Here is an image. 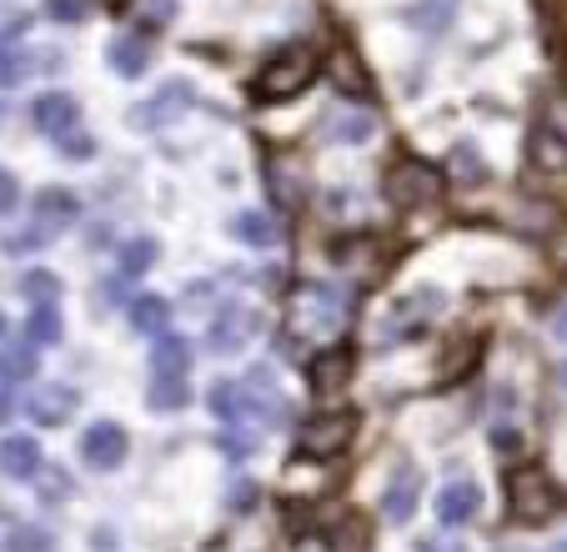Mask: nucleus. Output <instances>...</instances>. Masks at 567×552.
Instances as JSON below:
<instances>
[{"label": "nucleus", "mask_w": 567, "mask_h": 552, "mask_svg": "<svg viewBox=\"0 0 567 552\" xmlns=\"http://www.w3.org/2000/svg\"><path fill=\"white\" fill-rule=\"evenodd\" d=\"M347 317H352V297H347L342 287H317V282L297 287L291 311H287L297 337H337Z\"/></svg>", "instance_id": "nucleus-1"}, {"label": "nucleus", "mask_w": 567, "mask_h": 552, "mask_svg": "<svg viewBox=\"0 0 567 552\" xmlns=\"http://www.w3.org/2000/svg\"><path fill=\"white\" fill-rule=\"evenodd\" d=\"M311 75H317V51L297 41V45H281L257 71L251 85H257V101H287V96H297V91H307Z\"/></svg>", "instance_id": "nucleus-2"}, {"label": "nucleus", "mask_w": 567, "mask_h": 552, "mask_svg": "<svg viewBox=\"0 0 567 552\" xmlns=\"http://www.w3.org/2000/svg\"><path fill=\"white\" fill-rule=\"evenodd\" d=\"M527 156L537 171H567V91H547L543 111H537Z\"/></svg>", "instance_id": "nucleus-3"}, {"label": "nucleus", "mask_w": 567, "mask_h": 552, "mask_svg": "<svg viewBox=\"0 0 567 552\" xmlns=\"http://www.w3.org/2000/svg\"><path fill=\"white\" fill-rule=\"evenodd\" d=\"M442 171L427 166V161H396L392 171H386V196H392V206H437L442 202Z\"/></svg>", "instance_id": "nucleus-4"}, {"label": "nucleus", "mask_w": 567, "mask_h": 552, "mask_svg": "<svg viewBox=\"0 0 567 552\" xmlns=\"http://www.w3.org/2000/svg\"><path fill=\"white\" fill-rule=\"evenodd\" d=\"M352 437H357V412H317L297 432V447H301V457H311V462H327V457L347 452Z\"/></svg>", "instance_id": "nucleus-5"}, {"label": "nucleus", "mask_w": 567, "mask_h": 552, "mask_svg": "<svg viewBox=\"0 0 567 552\" xmlns=\"http://www.w3.org/2000/svg\"><path fill=\"white\" fill-rule=\"evenodd\" d=\"M507 508H513L517 522H547L557 512V488L543 478V472L523 468L507 478Z\"/></svg>", "instance_id": "nucleus-6"}, {"label": "nucleus", "mask_w": 567, "mask_h": 552, "mask_svg": "<svg viewBox=\"0 0 567 552\" xmlns=\"http://www.w3.org/2000/svg\"><path fill=\"white\" fill-rule=\"evenodd\" d=\"M126 452H131V437L116 422H91L86 437H81V457H86L91 472H116L126 462Z\"/></svg>", "instance_id": "nucleus-7"}, {"label": "nucleus", "mask_w": 567, "mask_h": 552, "mask_svg": "<svg viewBox=\"0 0 567 552\" xmlns=\"http://www.w3.org/2000/svg\"><path fill=\"white\" fill-rule=\"evenodd\" d=\"M186 106H192V85H186V81H166L156 96L141 101V106L131 111V126H136V131H161V126H172Z\"/></svg>", "instance_id": "nucleus-8"}, {"label": "nucleus", "mask_w": 567, "mask_h": 552, "mask_svg": "<svg viewBox=\"0 0 567 552\" xmlns=\"http://www.w3.org/2000/svg\"><path fill=\"white\" fill-rule=\"evenodd\" d=\"M31 116H35V131H41V136L65 141L71 131H81V101H75L71 91H45V96H35Z\"/></svg>", "instance_id": "nucleus-9"}, {"label": "nucleus", "mask_w": 567, "mask_h": 552, "mask_svg": "<svg viewBox=\"0 0 567 552\" xmlns=\"http://www.w3.org/2000/svg\"><path fill=\"white\" fill-rule=\"evenodd\" d=\"M261 331V321H257V311H247V307H226L221 317L206 327V347L216 351V357H231V351H241L251 337Z\"/></svg>", "instance_id": "nucleus-10"}, {"label": "nucleus", "mask_w": 567, "mask_h": 552, "mask_svg": "<svg viewBox=\"0 0 567 552\" xmlns=\"http://www.w3.org/2000/svg\"><path fill=\"white\" fill-rule=\"evenodd\" d=\"M477 508H482V488L472 478H457V482H447V488L437 492L442 528H462V522H472L477 518Z\"/></svg>", "instance_id": "nucleus-11"}, {"label": "nucleus", "mask_w": 567, "mask_h": 552, "mask_svg": "<svg viewBox=\"0 0 567 552\" xmlns=\"http://www.w3.org/2000/svg\"><path fill=\"white\" fill-rule=\"evenodd\" d=\"M417 502H422V472L417 468H396L392 482H386V492H382V512L392 522H412Z\"/></svg>", "instance_id": "nucleus-12"}, {"label": "nucleus", "mask_w": 567, "mask_h": 552, "mask_svg": "<svg viewBox=\"0 0 567 552\" xmlns=\"http://www.w3.org/2000/svg\"><path fill=\"white\" fill-rule=\"evenodd\" d=\"M81 216V202H75L65 186H45L41 196H35V226H41L45 236H55V232H65V226Z\"/></svg>", "instance_id": "nucleus-13"}, {"label": "nucleus", "mask_w": 567, "mask_h": 552, "mask_svg": "<svg viewBox=\"0 0 567 552\" xmlns=\"http://www.w3.org/2000/svg\"><path fill=\"white\" fill-rule=\"evenodd\" d=\"M75 402H81V397H75V387L51 382V387H35V392H31V407H25V412H31L41 427H61L65 417L75 412Z\"/></svg>", "instance_id": "nucleus-14"}, {"label": "nucleus", "mask_w": 567, "mask_h": 552, "mask_svg": "<svg viewBox=\"0 0 567 552\" xmlns=\"http://www.w3.org/2000/svg\"><path fill=\"white\" fill-rule=\"evenodd\" d=\"M347 382H352V351H347V347L321 351V357L311 361V392H317V397L342 392Z\"/></svg>", "instance_id": "nucleus-15"}, {"label": "nucleus", "mask_w": 567, "mask_h": 552, "mask_svg": "<svg viewBox=\"0 0 567 552\" xmlns=\"http://www.w3.org/2000/svg\"><path fill=\"white\" fill-rule=\"evenodd\" d=\"M0 472L6 478H35L41 472V442L35 437H6L0 442Z\"/></svg>", "instance_id": "nucleus-16"}, {"label": "nucleus", "mask_w": 567, "mask_h": 552, "mask_svg": "<svg viewBox=\"0 0 567 552\" xmlns=\"http://www.w3.org/2000/svg\"><path fill=\"white\" fill-rule=\"evenodd\" d=\"M126 321H131V331H141V337H161L166 321H172V301L166 297H131Z\"/></svg>", "instance_id": "nucleus-17"}, {"label": "nucleus", "mask_w": 567, "mask_h": 552, "mask_svg": "<svg viewBox=\"0 0 567 552\" xmlns=\"http://www.w3.org/2000/svg\"><path fill=\"white\" fill-rule=\"evenodd\" d=\"M106 61H111V71H116V75L136 81V75L151 65V45L141 41V35H116V41L106 45Z\"/></svg>", "instance_id": "nucleus-18"}, {"label": "nucleus", "mask_w": 567, "mask_h": 552, "mask_svg": "<svg viewBox=\"0 0 567 552\" xmlns=\"http://www.w3.org/2000/svg\"><path fill=\"white\" fill-rule=\"evenodd\" d=\"M186 361H192V347L182 337H156V347H151L156 377H186Z\"/></svg>", "instance_id": "nucleus-19"}, {"label": "nucleus", "mask_w": 567, "mask_h": 552, "mask_svg": "<svg viewBox=\"0 0 567 552\" xmlns=\"http://www.w3.org/2000/svg\"><path fill=\"white\" fill-rule=\"evenodd\" d=\"M372 131H377V121L367 111H347V116L327 121V141H342V146H362V141H372Z\"/></svg>", "instance_id": "nucleus-20"}, {"label": "nucleus", "mask_w": 567, "mask_h": 552, "mask_svg": "<svg viewBox=\"0 0 567 552\" xmlns=\"http://www.w3.org/2000/svg\"><path fill=\"white\" fill-rule=\"evenodd\" d=\"M25 75H31V51H25V45L0 41V91L25 85Z\"/></svg>", "instance_id": "nucleus-21"}, {"label": "nucleus", "mask_w": 567, "mask_h": 552, "mask_svg": "<svg viewBox=\"0 0 567 552\" xmlns=\"http://www.w3.org/2000/svg\"><path fill=\"white\" fill-rule=\"evenodd\" d=\"M236 236L247 246H257V252H267V246H277V222L267 212H241L236 216Z\"/></svg>", "instance_id": "nucleus-22"}, {"label": "nucleus", "mask_w": 567, "mask_h": 552, "mask_svg": "<svg viewBox=\"0 0 567 552\" xmlns=\"http://www.w3.org/2000/svg\"><path fill=\"white\" fill-rule=\"evenodd\" d=\"M186 377H156L151 382V392H146V402H151V412H182L186 407Z\"/></svg>", "instance_id": "nucleus-23"}, {"label": "nucleus", "mask_w": 567, "mask_h": 552, "mask_svg": "<svg viewBox=\"0 0 567 552\" xmlns=\"http://www.w3.org/2000/svg\"><path fill=\"white\" fill-rule=\"evenodd\" d=\"M156 256H161V246L151 242V236H131V242H121V272L141 276V272H151V266H156Z\"/></svg>", "instance_id": "nucleus-24"}, {"label": "nucleus", "mask_w": 567, "mask_h": 552, "mask_svg": "<svg viewBox=\"0 0 567 552\" xmlns=\"http://www.w3.org/2000/svg\"><path fill=\"white\" fill-rule=\"evenodd\" d=\"M25 331H31L35 347H55V341H61V311H55V301L35 307V311H31V321H25Z\"/></svg>", "instance_id": "nucleus-25"}, {"label": "nucleus", "mask_w": 567, "mask_h": 552, "mask_svg": "<svg viewBox=\"0 0 567 552\" xmlns=\"http://www.w3.org/2000/svg\"><path fill=\"white\" fill-rule=\"evenodd\" d=\"M21 292L35 301V307H45V301L61 297V282H55L51 272H25V276H21Z\"/></svg>", "instance_id": "nucleus-26"}, {"label": "nucleus", "mask_w": 567, "mask_h": 552, "mask_svg": "<svg viewBox=\"0 0 567 552\" xmlns=\"http://www.w3.org/2000/svg\"><path fill=\"white\" fill-rule=\"evenodd\" d=\"M452 176L457 181H482V156L472 146H457L452 151Z\"/></svg>", "instance_id": "nucleus-27"}, {"label": "nucleus", "mask_w": 567, "mask_h": 552, "mask_svg": "<svg viewBox=\"0 0 567 552\" xmlns=\"http://www.w3.org/2000/svg\"><path fill=\"white\" fill-rule=\"evenodd\" d=\"M417 552H467V542H462L452 528H442V532H427V538H417Z\"/></svg>", "instance_id": "nucleus-28"}, {"label": "nucleus", "mask_w": 567, "mask_h": 552, "mask_svg": "<svg viewBox=\"0 0 567 552\" xmlns=\"http://www.w3.org/2000/svg\"><path fill=\"white\" fill-rule=\"evenodd\" d=\"M45 16L75 25V21H86V0H45Z\"/></svg>", "instance_id": "nucleus-29"}, {"label": "nucleus", "mask_w": 567, "mask_h": 552, "mask_svg": "<svg viewBox=\"0 0 567 552\" xmlns=\"http://www.w3.org/2000/svg\"><path fill=\"white\" fill-rule=\"evenodd\" d=\"M16 206H21V181H16V171L0 166V216H11Z\"/></svg>", "instance_id": "nucleus-30"}, {"label": "nucleus", "mask_w": 567, "mask_h": 552, "mask_svg": "<svg viewBox=\"0 0 567 552\" xmlns=\"http://www.w3.org/2000/svg\"><path fill=\"white\" fill-rule=\"evenodd\" d=\"M0 372L11 377V382H25V377H35V357H25V351H6V361H0Z\"/></svg>", "instance_id": "nucleus-31"}, {"label": "nucleus", "mask_w": 567, "mask_h": 552, "mask_svg": "<svg viewBox=\"0 0 567 552\" xmlns=\"http://www.w3.org/2000/svg\"><path fill=\"white\" fill-rule=\"evenodd\" d=\"M257 498H261L257 482H231V498H226V502H231L236 512H247V508H257Z\"/></svg>", "instance_id": "nucleus-32"}, {"label": "nucleus", "mask_w": 567, "mask_h": 552, "mask_svg": "<svg viewBox=\"0 0 567 552\" xmlns=\"http://www.w3.org/2000/svg\"><path fill=\"white\" fill-rule=\"evenodd\" d=\"M221 447L226 457H247V452H257V437H247V432H231V437H221Z\"/></svg>", "instance_id": "nucleus-33"}, {"label": "nucleus", "mask_w": 567, "mask_h": 552, "mask_svg": "<svg viewBox=\"0 0 567 552\" xmlns=\"http://www.w3.org/2000/svg\"><path fill=\"white\" fill-rule=\"evenodd\" d=\"M61 151H65V156H91V151H96V141L81 136V131H71V136L61 141Z\"/></svg>", "instance_id": "nucleus-34"}, {"label": "nucleus", "mask_w": 567, "mask_h": 552, "mask_svg": "<svg viewBox=\"0 0 567 552\" xmlns=\"http://www.w3.org/2000/svg\"><path fill=\"white\" fill-rule=\"evenodd\" d=\"M45 548V538H41V532H11V552H41Z\"/></svg>", "instance_id": "nucleus-35"}, {"label": "nucleus", "mask_w": 567, "mask_h": 552, "mask_svg": "<svg viewBox=\"0 0 567 552\" xmlns=\"http://www.w3.org/2000/svg\"><path fill=\"white\" fill-rule=\"evenodd\" d=\"M493 442H497V452H517V432H507V427H497Z\"/></svg>", "instance_id": "nucleus-36"}, {"label": "nucleus", "mask_w": 567, "mask_h": 552, "mask_svg": "<svg viewBox=\"0 0 567 552\" xmlns=\"http://www.w3.org/2000/svg\"><path fill=\"white\" fill-rule=\"evenodd\" d=\"M553 337L567 341V311H557V317H553Z\"/></svg>", "instance_id": "nucleus-37"}, {"label": "nucleus", "mask_w": 567, "mask_h": 552, "mask_svg": "<svg viewBox=\"0 0 567 552\" xmlns=\"http://www.w3.org/2000/svg\"><path fill=\"white\" fill-rule=\"evenodd\" d=\"M547 552H567V542H557V548H547Z\"/></svg>", "instance_id": "nucleus-38"}, {"label": "nucleus", "mask_w": 567, "mask_h": 552, "mask_svg": "<svg viewBox=\"0 0 567 552\" xmlns=\"http://www.w3.org/2000/svg\"><path fill=\"white\" fill-rule=\"evenodd\" d=\"M0 417H6V397H0Z\"/></svg>", "instance_id": "nucleus-39"}, {"label": "nucleus", "mask_w": 567, "mask_h": 552, "mask_svg": "<svg viewBox=\"0 0 567 552\" xmlns=\"http://www.w3.org/2000/svg\"><path fill=\"white\" fill-rule=\"evenodd\" d=\"M563 387H567V367H563Z\"/></svg>", "instance_id": "nucleus-40"}]
</instances>
